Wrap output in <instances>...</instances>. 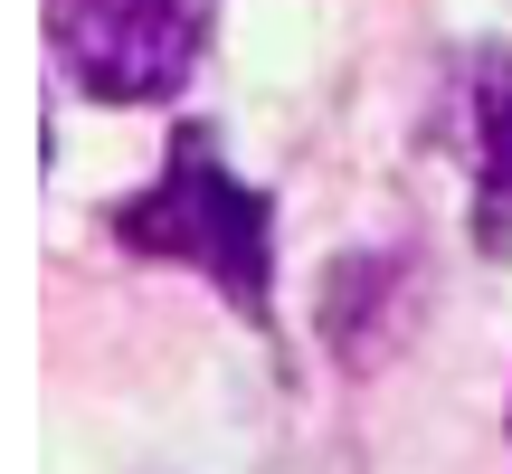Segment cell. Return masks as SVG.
<instances>
[{
  "label": "cell",
  "instance_id": "obj_1",
  "mask_svg": "<svg viewBox=\"0 0 512 474\" xmlns=\"http://www.w3.org/2000/svg\"><path fill=\"white\" fill-rule=\"evenodd\" d=\"M114 247L162 256V266H190L228 294V313L266 323L275 294V209L266 190H247L238 171L219 162L209 133H181V152L162 162V181L114 200Z\"/></svg>",
  "mask_w": 512,
  "mask_h": 474
},
{
  "label": "cell",
  "instance_id": "obj_2",
  "mask_svg": "<svg viewBox=\"0 0 512 474\" xmlns=\"http://www.w3.org/2000/svg\"><path fill=\"white\" fill-rule=\"evenodd\" d=\"M209 0H48V48L95 105H162L200 57Z\"/></svg>",
  "mask_w": 512,
  "mask_h": 474
},
{
  "label": "cell",
  "instance_id": "obj_3",
  "mask_svg": "<svg viewBox=\"0 0 512 474\" xmlns=\"http://www.w3.org/2000/svg\"><path fill=\"white\" fill-rule=\"evenodd\" d=\"M465 143H475V247L512 256V38L465 57Z\"/></svg>",
  "mask_w": 512,
  "mask_h": 474
}]
</instances>
